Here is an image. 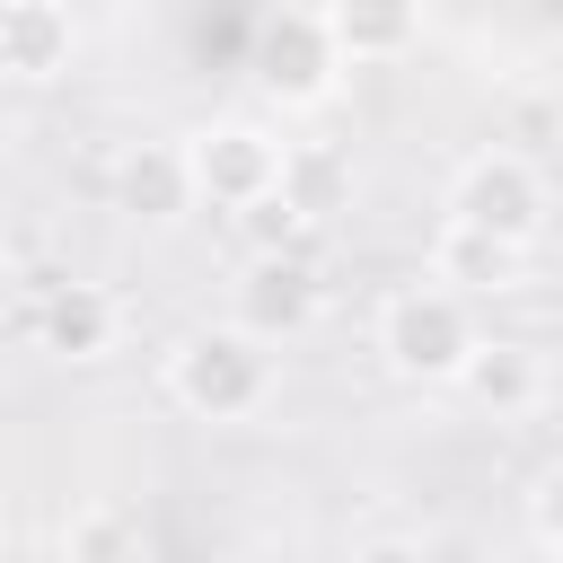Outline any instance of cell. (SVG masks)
I'll list each match as a JSON object with an SVG mask.
<instances>
[{
	"instance_id": "cell-1",
	"label": "cell",
	"mask_w": 563,
	"mask_h": 563,
	"mask_svg": "<svg viewBox=\"0 0 563 563\" xmlns=\"http://www.w3.org/2000/svg\"><path fill=\"white\" fill-rule=\"evenodd\" d=\"M158 387L185 422H211V431H238L255 413H273L282 396V352L264 334H246L238 317H211V325H185L167 352H158Z\"/></svg>"
},
{
	"instance_id": "cell-2",
	"label": "cell",
	"mask_w": 563,
	"mask_h": 563,
	"mask_svg": "<svg viewBox=\"0 0 563 563\" xmlns=\"http://www.w3.org/2000/svg\"><path fill=\"white\" fill-rule=\"evenodd\" d=\"M475 343H484L475 299L449 290V282H431V273L396 282V290L378 299V317H369V352H378V369L405 378V387H457V369H466Z\"/></svg>"
},
{
	"instance_id": "cell-3",
	"label": "cell",
	"mask_w": 563,
	"mask_h": 563,
	"mask_svg": "<svg viewBox=\"0 0 563 563\" xmlns=\"http://www.w3.org/2000/svg\"><path fill=\"white\" fill-rule=\"evenodd\" d=\"M176 150H185L194 202L202 211H238V220L255 202H273L282 194V167H290V141L273 123H255V114H211V123L176 132Z\"/></svg>"
},
{
	"instance_id": "cell-4",
	"label": "cell",
	"mask_w": 563,
	"mask_h": 563,
	"mask_svg": "<svg viewBox=\"0 0 563 563\" xmlns=\"http://www.w3.org/2000/svg\"><path fill=\"white\" fill-rule=\"evenodd\" d=\"M449 220H466L484 238H510V246H537L545 220H554V185L528 150H475L449 176Z\"/></svg>"
},
{
	"instance_id": "cell-5",
	"label": "cell",
	"mask_w": 563,
	"mask_h": 563,
	"mask_svg": "<svg viewBox=\"0 0 563 563\" xmlns=\"http://www.w3.org/2000/svg\"><path fill=\"white\" fill-rule=\"evenodd\" d=\"M317 308H325V282H317V264H299L290 246H255L246 273H238V290H229V317H238L246 334H264L273 352H282L290 334H308Z\"/></svg>"
},
{
	"instance_id": "cell-6",
	"label": "cell",
	"mask_w": 563,
	"mask_h": 563,
	"mask_svg": "<svg viewBox=\"0 0 563 563\" xmlns=\"http://www.w3.org/2000/svg\"><path fill=\"white\" fill-rule=\"evenodd\" d=\"M334 79H343V53H334V35H325L317 9H282L255 35V88L273 106H325Z\"/></svg>"
},
{
	"instance_id": "cell-7",
	"label": "cell",
	"mask_w": 563,
	"mask_h": 563,
	"mask_svg": "<svg viewBox=\"0 0 563 563\" xmlns=\"http://www.w3.org/2000/svg\"><path fill=\"white\" fill-rule=\"evenodd\" d=\"M79 62L70 0H0V88H53Z\"/></svg>"
},
{
	"instance_id": "cell-8",
	"label": "cell",
	"mask_w": 563,
	"mask_h": 563,
	"mask_svg": "<svg viewBox=\"0 0 563 563\" xmlns=\"http://www.w3.org/2000/svg\"><path fill=\"white\" fill-rule=\"evenodd\" d=\"M457 396L484 405L493 422H519V413H537V405L554 396V369H545L537 343H519V334H484V343L466 352V369H457Z\"/></svg>"
},
{
	"instance_id": "cell-9",
	"label": "cell",
	"mask_w": 563,
	"mask_h": 563,
	"mask_svg": "<svg viewBox=\"0 0 563 563\" xmlns=\"http://www.w3.org/2000/svg\"><path fill=\"white\" fill-rule=\"evenodd\" d=\"M343 70H378V62H405L422 44V0H317Z\"/></svg>"
},
{
	"instance_id": "cell-10",
	"label": "cell",
	"mask_w": 563,
	"mask_h": 563,
	"mask_svg": "<svg viewBox=\"0 0 563 563\" xmlns=\"http://www.w3.org/2000/svg\"><path fill=\"white\" fill-rule=\"evenodd\" d=\"M431 282H449V290H466V299H501V290L528 282V246L484 238V229H466V220H440V238H431Z\"/></svg>"
},
{
	"instance_id": "cell-11",
	"label": "cell",
	"mask_w": 563,
	"mask_h": 563,
	"mask_svg": "<svg viewBox=\"0 0 563 563\" xmlns=\"http://www.w3.org/2000/svg\"><path fill=\"white\" fill-rule=\"evenodd\" d=\"M35 334H44L53 361H106V352L123 343V308H114V290H97V282H62V290H44Z\"/></svg>"
},
{
	"instance_id": "cell-12",
	"label": "cell",
	"mask_w": 563,
	"mask_h": 563,
	"mask_svg": "<svg viewBox=\"0 0 563 563\" xmlns=\"http://www.w3.org/2000/svg\"><path fill=\"white\" fill-rule=\"evenodd\" d=\"M114 211H123V220H150V229L185 220V211H194L185 150H176V141H132V150L114 158Z\"/></svg>"
},
{
	"instance_id": "cell-13",
	"label": "cell",
	"mask_w": 563,
	"mask_h": 563,
	"mask_svg": "<svg viewBox=\"0 0 563 563\" xmlns=\"http://www.w3.org/2000/svg\"><path fill=\"white\" fill-rule=\"evenodd\" d=\"M343 194H352V158L290 141V167H282V202H290L299 220H334V211H343Z\"/></svg>"
},
{
	"instance_id": "cell-14",
	"label": "cell",
	"mask_w": 563,
	"mask_h": 563,
	"mask_svg": "<svg viewBox=\"0 0 563 563\" xmlns=\"http://www.w3.org/2000/svg\"><path fill=\"white\" fill-rule=\"evenodd\" d=\"M62 554H70V563H132V510H123V501H88V510L62 528Z\"/></svg>"
},
{
	"instance_id": "cell-15",
	"label": "cell",
	"mask_w": 563,
	"mask_h": 563,
	"mask_svg": "<svg viewBox=\"0 0 563 563\" xmlns=\"http://www.w3.org/2000/svg\"><path fill=\"white\" fill-rule=\"evenodd\" d=\"M519 510H528V537L554 554V545H563V457H554V466H537V484H528V501H519Z\"/></svg>"
},
{
	"instance_id": "cell-16",
	"label": "cell",
	"mask_w": 563,
	"mask_h": 563,
	"mask_svg": "<svg viewBox=\"0 0 563 563\" xmlns=\"http://www.w3.org/2000/svg\"><path fill=\"white\" fill-rule=\"evenodd\" d=\"M343 563H431V545H422V537H405V528H378V537H352V545H343Z\"/></svg>"
},
{
	"instance_id": "cell-17",
	"label": "cell",
	"mask_w": 563,
	"mask_h": 563,
	"mask_svg": "<svg viewBox=\"0 0 563 563\" xmlns=\"http://www.w3.org/2000/svg\"><path fill=\"white\" fill-rule=\"evenodd\" d=\"M9 264H18V246H9V229H0V282H9Z\"/></svg>"
},
{
	"instance_id": "cell-18",
	"label": "cell",
	"mask_w": 563,
	"mask_h": 563,
	"mask_svg": "<svg viewBox=\"0 0 563 563\" xmlns=\"http://www.w3.org/2000/svg\"><path fill=\"white\" fill-rule=\"evenodd\" d=\"M123 9H176V0H123Z\"/></svg>"
},
{
	"instance_id": "cell-19",
	"label": "cell",
	"mask_w": 563,
	"mask_h": 563,
	"mask_svg": "<svg viewBox=\"0 0 563 563\" xmlns=\"http://www.w3.org/2000/svg\"><path fill=\"white\" fill-rule=\"evenodd\" d=\"M545 563H563V545H554V554H545Z\"/></svg>"
}]
</instances>
